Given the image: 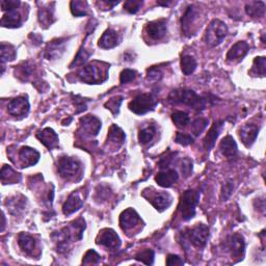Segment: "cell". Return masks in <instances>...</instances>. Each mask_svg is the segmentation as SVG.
<instances>
[{
	"mask_svg": "<svg viewBox=\"0 0 266 266\" xmlns=\"http://www.w3.org/2000/svg\"><path fill=\"white\" fill-rule=\"evenodd\" d=\"M86 229V222L84 219H78L71 223L70 227L63 228L57 233H54L52 237L57 243V251L64 253L68 250L69 244L72 240H80L83 238V233Z\"/></svg>",
	"mask_w": 266,
	"mask_h": 266,
	"instance_id": "6da1fadb",
	"label": "cell"
},
{
	"mask_svg": "<svg viewBox=\"0 0 266 266\" xmlns=\"http://www.w3.org/2000/svg\"><path fill=\"white\" fill-rule=\"evenodd\" d=\"M169 99L172 103H181L199 111L204 110L206 107V100L200 97L196 91L187 89L172 91Z\"/></svg>",
	"mask_w": 266,
	"mask_h": 266,
	"instance_id": "7a4b0ae2",
	"label": "cell"
},
{
	"mask_svg": "<svg viewBox=\"0 0 266 266\" xmlns=\"http://www.w3.org/2000/svg\"><path fill=\"white\" fill-rule=\"evenodd\" d=\"M109 65L105 67H101L98 63L89 64L85 66L83 69L79 71L78 76L80 80L88 85H98L103 83L108 77L107 69Z\"/></svg>",
	"mask_w": 266,
	"mask_h": 266,
	"instance_id": "3957f363",
	"label": "cell"
},
{
	"mask_svg": "<svg viewBox=\"0 0 266 266\" xmlns=\"http://www.w3.org/2000/svg\"><path fill=\"white\" fill-rule=\"evenodd\" d=\"M184 242H188L192 247L203 249L209 237V228L204 223H199L191 229H186L181 233Z\"/></svg>",
	"mask_w": 266,
	"mask_h": 266,
	"instance_id": "277c9868",
	"label": "cell"
},
{
	"mask_svg": "<svg viewBox=\"0 0 266 266\" xmlns=\"http://www.w3.org/2000/svg\"><path fill=\"white\" fill-rule=\"evenodd\" d=\"M57 171L60 177H63L64 179L68 181L76 180L78 176L81 178L83 165L77 158L63 156L58 159Z\"/></svg>",
	"mask_w": 266,
	"mask_h": 266,
	"instance_id": "5b68a950",
	"label": "cell"
},
{
	"mask_svg": "<svg viewBox=\"0 0 266 266\" xmlns=\"http://www.w3.org/2000/svg\"><path fill=\"white\" fill-rule=\"evenodd\" d=\"M200 192L193 189L184 191L180 201L179 210L183 221H189L196 216V208L199 204Z\"/></svg>",
	"mask_w": 266,
	"mask_h": 266,
	"instance_id": "8992f818",
	"label": "cell"
},
{
	"mask_svg": "<svg viewBox=\"0 0 266 266\" xmlns=\"http://www.w3.org/2000/svg\"><path fill=\"white\" fill-rule=\"evenodd\" d=\"M228 34V27L219 19H214L208 25L204 40L210 47H217L223 41Z\"/></svg>",
	"mask_w": 266,
	"mask_h": 266,
	"instance_id": "52a82bcc",
	"label": "cell"
},
{
	"mask_svg": "<svg viewBox=\"0 0 266 266\" xmlns=\"http://www.w3.org/2000/svg\"><path fill=\"white\" fill-rule=\"evenodd\" d=\"M157 105V100L151 94H140L133 99L128 107L136 115H145L149 111L154 110Z\"/></svg>",
	"mask_w": 266,
	"mask_h": 266,
	"instance_id": "ba28073f",
	"label": "cell"
},
{
	"mask_svg": "<svg viewBox=\"0 0 266 266\" xmlns=\"http://www.w3.org/2000/svg\"><path fill=\"white\" fill-rule=\"evenodd\" d=\"M199 19V11L194 5H190L187 7L185 14L183 15L181 19V26H182V33L187 36L191 37L194 35L193 27L196 26L194 24L197 23Z\"/></svg>",
	"mask_w": 266,
	"mask_h": 266,
	"instance_id": "9c48e42d",
	"label": "cell"
},
{
	"mask_svg": "<svg viewBox=\"0 0 266 266\" xmlns=\"http://www.w3.org/2000/svg\"><path fill=\"white\" fill-rule=\"evenodd\" d=\"M101 129V122L95 116H86L80 119V129L85 137L97 136Z\"/></svg>",
	"mask_w": 266,
	"mask_h": 266,
	"instance_id": "30bf717a",
	"label": "cell"
},
{
	"mask_svg": "<svg viewBox=\"0 0 266 266\" xmlns=\"http://www.w3.org/2000/svg\"><path fill=\"white\" fill-rule=\"evenodd\" d=\"M97 244L103 245L109 250H117L121 245V239L112 229H103L98 235Z\"/></svg>",
	"mask_w": 266,
	"mask_h": 266,
	"instance_id": "8fae6325",
	"label": "cell"
},
{
	"mask_svg": "<svg viewBox=\"0 0 266 266\" xmlns=\"http://www.w3.org/2000/svg\"><path fill=\"white\" fill-rule=\"evenodd\" d=\"M29 107L30 105L27 97L20 96L8 102L7 111L9 115L14 117H25L28 114Z\"/></svg>",
	"mask_w": 266,
	"mask_h": 266,
	"instance_id": "7c38bea8",
	"label": "cell"
},
{
	"mask_svg": "<svg viewBox=\"0 0 266 266\" xmlns=\"http://www.w3.org/2000/svg\"><path fill=\"white\" fill-rule=\"evenodd\" d=\"M146 33L152 40H161L167 34V21L165 19H159L148 23L146 26Z\"/></svg>",
	"mask_w": 266,
	"mask_h": 266,
	"instance_id": "4fadbf2b",
	"label": "cell"
},
{
	"mask_svg": "<svg viewBox=\"0 0 266 266\" xmlns=\"http://www.w3.org/2000/svg\"><path fill=\"white\" fill-rule=\"evenodd\" d=\"M66 41L65 39L51 41L45 49V57L49 60L59 58L66 50Z\"/></svg>",
	"mask_w": 266,
	"mask_h": 266,
	"instance_id": "5bb4252c",
	"label": "cell"
},
{
	"mask_svg": "<svg viewBox=\"0 0 266 266\" xmlns=\"http://www.w3.org/2000/svg\"><path fill=\"white\" fill-rule=\"evenodd\" d=\"M140 222L141 221L137 212L132 208H128L124 210L120 216V226L122 230H124V231H128L132 229L133 227H135L136 224Z\"/></svg>",
	"mask_w": 266,
	"mask_h": 266,
	"instance_id": "9a60e30c",
	"label": "cell"
},
{
	"mask_svg": "<svg viewBox=\"0 0 266 266\" xmlns=\"http://www.w3.org/2000/svg\"><path fill=\"white\" fill-rule=\"evenodd\" d=\"M229 250L234 258L242 259L245 251V241L241 234L235 233L229 238Z\"/></svg>",
	"mask_w": 266,
	"mask_h": 266,
	"instance_id": "2e32d148",
	"label": "cell"
},
{
	"mask_svg": "<svg viewBox=\"0 0 266 266\" xmlns=\"http://www.w3.org/2000/svg\"><path fill=\"white\" fill-rule=\"evenodd\" d=\"M37 137L49 150L58 147V135L52 128H45L42 131L38 132Z\"/></svg>",
	"mask_w": 266,
	"mask_h": 266,
	"instance_id": "e0dca14e",
	"label": "cell"
},
{
	"mask_svg": "<svg viewBox=\"0 0 266 266\" xmlns=\"http://www.w3.org/2000/svg\"><path fill=\"white\" fill-rule=\"evenodd\" d=\"M19 158L23 168H29L37 165L40 160V153L33 148L23 147L19 151Z\"/></svg>",
	"mask_w": 266,
	"mask_h": 266,
	"instance_id": "ac0fdd59",
	"label": "cell"
},
{
	"mask_svg": "<svg viewBox=\"0 0 266 266\" xmlns=\"http://www.w3.org/2000/svg\"><path fill=\"white\" fill-rule=\"evenodd\" d=\"M178 179H179L178 173L172 169H166L161 171L155 177L157 184L161 187H171L178 181Z\"/></svg>",
	"mask_w": 266,
	"mask_h": 266,
	"instance_id": "d6986e66",
	"label": "cell"
},
{
	"mask_svg": "<svg viewBox=\"0 0 266 266\" xmlns=\"http://www.w3.org/2000/svg\"><path fill=\"white\" fill-rule=\"evenodd\" d=\"M223 127V121H216L213 123V125L211 126L210 130L208 131L206 137L204 138V148H205L207 151L211 150L214 145H216V141L218 137L220 136L222 129Z\"/></svg>",
	"mask_w": 266,
	"mask_h": 266,
	"instance_id": "ffe728a7",
	"label": "cell"
},
{
	"mask_svg": "<svg viewBox=\"0 0 266 266\" xmlns=\"http://www.w3.org/2000/svg\"><path fill=\"white\" fill-rule=\"evenodd\" d=\"M259 128L253 124H247L241 127L239 131V137L245 147L250 148L258 136Z\"/></svg>",
	"mask_w": 266,
	"mask_h": 266,
	"instance_id": "44dd1931",
	"label": "cell"
},
{
	"mask_svg": "<svg viewBox=\"0 0 266 266\" xmlns=\"http://www.w3.org/2000/svg\"><path fill=\"white\" fill-rule=\"evenodd\" d=\"M156 210L159 212L165 211L168 209L173 203V198L170 193L168 192H158L155 193L154 196L149 198L148 200Z\"/></svg>",
	"mask_w": 266,
	"mask_h": 266,
	"instance_id": "7402d4cb",
	"label": "cell"
},
{
	"mask_svg": "<svg viewBox=\"0 0 266 266\" xmlns=\"http://www.w3.org/2000/svg\"><path fill=\"white\" fill-rule=\"evenodd\" d=\"M84 206V201L81 199L78 192L71 193L63 206V212L65 216H70L76 211H78Z\"/></svg>",
	"mask_w": 266,
	"mask_h": 266,
	"instance_id": "603a6c76",
	"label": "cell"
},
{
	"mask_svg": "<svg viewBox=\"0 0 266 266\" xmlns=\"http://www.w3.org/2000/svg\"><path fill=\"white\" fill-rule=\"evenodd\" d=\"M249 51V44L244 41H239L236 44H234L227 53V59L229 61L241 60Z\"/></svg>",
	"mask_w": 266,
	"mask_h": 266,
	"instance_id": "cb8c5ba5",
	"label": "cell"
},
{
	"mask_svg": "<svg viewBox=\"0 0 266 266\" xmlns=\"http://www.w3.org/2000/svg\"><path fill=\"white\" fill-rule=\"evenodd\" d=\"M220 150L222 152V154L223 156H226L227 158L235 157L238 152L236 141L234 140V138L231 135L224 136L222 139L220 144Z\"/></svg>",
	"mask_w": 266,
	"mask_h": 266,
	"instance_id": "d4e9b609",
	"label": "cell"
},
{
	"mask_svg": "<svg viewBox=\"0 0 266 266\" xmlns=\"http://www.w3.org/2000/svg\"><path fill=\"white\" fill-rule=\"evenodd\" d=\"M119 44V37L116 30L108 28L106 29L104 34L100 38L98 46L102 49H111L115 48Z\"/></svg>",
	"mask_w": 266,
	"mask_h": 266,
	"instance_id": "484cf974",
	"label": "cell"
},
{
	"mask_svg": "<svg viewBox=\"0 0 266 266\" xmlns=\"http://www.w3.org/2000/svg\"><path fill=\"white\" fill-rule=\"evenodd\" d=\"M27 204V199L23 197L22 194H18L13 198H9L6 201V206L9 210V213L13 216H18L21 212L24 211Z\"/></svg>",
	"mask_w": 266,
	"mask_h": 266,
	"instance_id": "4316f807",
	"label": "cell"
},
{
	"mask_svg": "<svg viewBox=\"0 0 266 266\" xmlns=\"http://www.w3.org/2000/svg\"><path fill=\"white\" fill-rule=\"evenodd\" d=\"M18 244L26 255H33L36 248V240L28 233H21L18 237Z\"/></svg>",
	"mask_w": 266,
	"mask_h": 266,
	"instance_id": "83f0119b",
	"label": "cell"
},
{
	"mask_svg": "<svg viewBox=\"0 0 266 266\" xmlns=\"http://www.w3.org/2000/svg\"><path fill=\"white\" fill-rule=\"evenodd\" d=\"M125 133L119 126L117 125H111L108 131V136H107V141H109L111 145L116 146L117 148H120L123 142L125 141Z\"/></svg>",
	"mask_w": 266,
	"mask_h": 266,
	"instance_id": "f1b7e54d",
	"label": "cell"
},
{
	"mask_svg": "<svg viewBox=\"0 0 266 266\" xmlns=\"http://www.w3.org/2000/svg\"><path fill=\"white\" fill-rule=\"evenodd\" d=\"M22 24V19L19 13L16 11H9L1 19V25L7 28H16L20 27Z\"/></svg>",
	"mask_w": 266,
	"mask_h": 266,
	"instance_id": "f546056e",
	"label": "cell"
},
{
	"mask_svg": "<svg viewBox=\"0 0 266 266\" xmlns=\"http://www.w3.org/2000/svg\"><path fill=\"white\" fill-rule=\"evenodd\" d=\"M245 12L253 18H262L265 15V3L263 1H252L245 6Z\"/></svg>",
	"mask_w": 266,
	"mask_h": 266,
	"instance_id": "4dcf8cb0",
	"label": "cell"
},
{
	"mask_svg": "<svg viewBox=\"0 0 266 266\" xmlns=\"http://www.w3.org/2000/svg\"><path fill=\"white\" fill-rule=\"evenodd\" d=\"M1 181L3 184H14L21 181V176L11 167L3 166L1 170Z\"/></svg>",
	"mask_w": 266,
	"mask_h": 266,
	"instance_id": "1f68e13d",
	"label": "cell"
},
{
	"mask_svg": "<svg viewBox=\"0 0 266 266\" xmlns=\"http://www.w3.org/2000/svg\"><path fill=\"white\" fill-rule=\"evenodd\" d=\"M53 8L50 7H41L39 9V21L45 27L50 26L54 22L53 18Z\"/></svg>",
	"mask_w": 266,
	"mask_h": 266,
	"instance_id": "d6a6232c",
	"label": "cell"
},
{
	"mask_svg": "<svg viewBox=\"0 0 266 266\" xmlns=\"http://www.w3.org/2000/svg\"><path fill=\"white\" fill-rule=\"evenodd\" d=\"M197 69V60L190 55H184L181 58V70L184 75H190Z\"/></svg>",
	"mask_w": 266,
	"mask_h": 266,
	"instance_id": "836d02e7",
	"label": "cell"
},
{
	"mask_svg": "<svg viewBox=\"0 0 266 266\" xmlns=\"http://www.w3.org/2000/svg\"><path fill=\"white\" fill-rule=\"evenodd\" d=\"M265 66H266V59H265L264 56L256 57L254 59L253 68L251 70V74H253V76L264 77L265 72H266V67Z\"/></svg>",
	"mask_w": 266,
	"mask_h": 266,
	"instance_id": "e575fe53",
	"label": "cell"
},
{
	"mask_svg": "<svg viewBox=\"0 0 266 266\" xmlns=\"http://www.w3.org/2000/svg\"><path fill=\"white\" fill-rule=\"evenodd\" d=\"M0 51H1V61L2 64L6 63V61H12L16 58L17 52L16 49L13 45L1 43V48H0Z\"/></svg>",
	"mask_w": 266,
	"mask_h": 266,
	"instance_id": "d590c367",
	"label": "cell"
},
{
	"mask_svg": "<svg viewBox=\"0 0 266 266\" xmlns=\"http://www.w3.org/2000/svg\"><path fill=\"white\" fill-rule=\"evenodd\" d=\"M172 120L178 128H185L190 122L189 116L185 111H176L172 115Z\"/></svg>",
	"mask_w": 266,
	"mask_h": 266,
	"instance_id": "8d00e7d4",
	"label": "cell"
},
{
	"mask_svg": "<svg viewBox=\"0 0 266 266\" xmlns=\"http://www.w3.org/2000/svg\"><path fill=\"white\" fill-rule=\"evenodd\" d=\"M156 133V128L154 126H148L142 128L139 133H138V140L140 144L146 145L148 142H150L153 137H154Z\"/></svg>",
	"mask_w": 266,
	"mask_h": 266,
	"instance_id": "74e56055",
	"label": "cell"
},
{
	"mask_svg": "<svg viewBox=\"0 0 266 266\" xmlns=\"http://www.w3.org/2000/svg\"><path fill=\"white\" fill-rule=\"evenodd\" d=\"M71 12L76 17H83L88 14V2L87 1H71Z\"/></svg>",
	"mask_w": 266,
	"mask_h": 266,
	"instance_id": "f35d334b",
	"label": "cell"
},
{
	"mask_svg": "<svg viewBox=\"0 0 266 266\" xmlns=\"http://www.w3.org/2000/svg\"><path fill=\"white\" fill-rule=\"evenodd\" d=\"M154 257H155L154 252H153L152 250H149V249L141 251L135 255V259L137 261H140L147 265L153 264V262H154Z\"/></svg>",
	"mask_w": 266,
	"mask_h": 266,
	"instance_id": "ab89813d",
	"label": "cell"
},
{
	"mask_svg": "<svg viewBox=\"0 0 266 266\" xmlns=\"http://www.w3.org/2000/svg\"><path fill=\"white\" fill-rule=\"evenodd\" d=\"M122 102H123V97L122 96H116V97H112L111 99H109L106 102V103L104 104V106L108 110H110L114 115H118Z\"/></svg>",
	"mask_w": 266,
	"mask_h": 266,
	"instance_id": "60d3db41",
	"label": "cell"
},
{
	"mask_svg": "<svg viewBox=\"0 0 266 266\" xmlns=\"http://www.w3.org/2000/svg\"><path fill=\"white\" fill-rule=\"evenodd\" d=\"M208 120L204 118H198L193 121L192 126H191V131L194 135H200L201 133L205 130V128L208 125Z\"/></svg>",
	"mask_w": 266,
	"mask_h": 266,
	"instance_id": "b9f144b4",
	"label": "cell"
},
{
	"mask_svg": "<svg viewBox=\"0 0 266 266\" xmlns=\"http://www.w3.org/2000/svg\"><path fill=\"white\" fill-rule=\"evenodd\" d=\"M101 260V256L95 250H89L83 259V264H98Z\"/></svg>",
	"mask_w": 266,
	"mask_h": 266,
	"instance_id": "7bdbcfd3",
	"label": "cell"
},
{
	"mask_svg": "<svg viewBox=\"0 0 266 266\" xmlns=\"http://www.w3.org/2000/svg\"><path fill=\"white\" fill-rule=\"evenodd\" d=\"M89 55H90V52H89V51L86 50L85 48H81L80 51L78 52V54H77V56L73 60V63L70 65V68H74L75 66L84 65L86 61L89 59Z\"/></svg>",
	"mask_w": 266,
	"mask_h": 266,
	"instance_id": "ee69618b",
	"label": "cell"
},
{
	"mask_svg": "<svg viewBox=\"0 0 266 266\" xmlns=\"http://www.w3.org/2000/svg\"><path fill=\"white\" fill-rule=\"evenodd\" d=\"M135 77H136V71L131 70V69H125L121 73L120 81H121V84L125 85V84H128V83H131L132 80L135 79Z\"/></svg>",
	"mask_w": 266,
	"mask_h": 266,
	"instance_id": "f6af8a7d",
	"label": "cell"
},
{
	"mask_svg": "<svg viewBox=\"0 0 266 266\" xmlns=\"http://www.w3.org/2000/svg\"><path fill=\"white\" fill-rule=\"evenodd\" d=\"M142 2L141 1H136V0H128L124 3V8L130 14H135L138 12V9L140 8Z\"/></svg>",
	"mask_w": 266,
	"mask_h": 266,
	"instance_id": "bcb514c9",
	"label": "cell"
},
{
	"mask_svg": "<svg viewBox=\"0 0 266 266\" xmlns=\"http://www.w3.org/2000/svg\"><path fill=\"white\" fill-rule=\"evenodd\" d=\"M176 141L181 146H188L193 142V137L189 134H186V133H180L178 132L176 135Z\"/></svg>",
	"mask_w": 266,
	"mask_h": 266,
	"instance_id": "7dc6e473",
	"label": "cell"
},
{
	"mask_svg": "<svg viewBox=\"0 0 266 266\" xmlns=\"http://www.w3.org/2000/svg\"><path fill=\"white\" fill-rule=\"evenodd\" d=\"M181 172L184 175V177L187 178L191 175L192 173V161L189 158H184L182 160V165H181Z\"/></svg>",
	"mask_w": 266,
	"mask_h": 266,
	"instance_id": "c3c4849f",
	"label": "cell"
},
{
	"mask_svg": "<svg viewBox=\"0 0 266 266\" xmlns=\"http://www.w3.org/2000/svg\"><path fill=\"white\" fill-rule=\"evenodd\" d=\"M19 5L20 1H18V0H3V1H1V7L3 12L16 11Z\"/></svg>",
	"mask_w": 266,
	"mask_h": 266,
	"instance_id": "681fc988",
	"label": "cell"
},
{
	"mask_svg": "<svg viewBox=\"0 0 266 266\" xmlns=\"http://www.w3.org/2000/svg\"><path fill=\"white\" fill-rule=\"evenodd\" d=\"M147 78L150 81H159L162 78V73L160 72V70L156 68H152L148 70Z\"/></svg>",
	"mask_w": 266,
	"mask_h": 266,
	"instance_id": "f907efd6",
	"label": "cell"
},
{
	"mask_svg": "<svg viewBox=\"0 0 266 266\" xmlns=\"http://www.w3.org/2000/svg\"><path fill=\"white\" fill-rule=\"evenodd\" d=\"M232 191H233L232 183L231 182L224 183L223 186H222V201H227L230 198Z\"/></svg>",
	"mask_w": 266,
	"mask_h": 266,
	"instance_id": "816d5d0a",
	"label": "cell"
},
{
	"mask_svg": "<svg viewBox=\"0 0 266 266\" xmlns=\"http://www.w3.org/2000/svg\"><path fill=\"white\" fill-rule=\"evenodd\" d=\"M167 265L169 266H174V265H183L184 261L179 257L178 255H174V254H171L168 256L167 258V261H166Z\"/></svg>",
	"mask_w": 266,
	"mask_h": 266,
	"instance_id": "f5cc1de1",
	"label": "cell"
},
{
	"mask_svg": "<svg viewBox=\"0 0 266 266\" xmlns=\"http://www.w3.org/2000/svg\"><path fill=\"white\" fill-rule=\"evenodd\" d=\"M171 2L169 1V2H161V1H157V4L158 5H163V6H167V5H169Z\"/></svg>",
	"mask_w": 266,
	"mask_h": 266,
	"instance_id": "db71d44e",
	"label": "cell"
},
{
	"mask_svg": "<svg viewBox=\"0 0 266 266\" xmlns=\"http://www.w3.org/2000/svg\"><path fill=\"white\" fill-rule=\"evenodd\" d=\"M4 226H5V219H4V214H2V228H1V231L4 230Z\"/></svg>",
	"mask_w": 266,
	"mask_h": 266,
	"instance_id": "11a10c76",
	"label": "cell"
}]
</instances>
